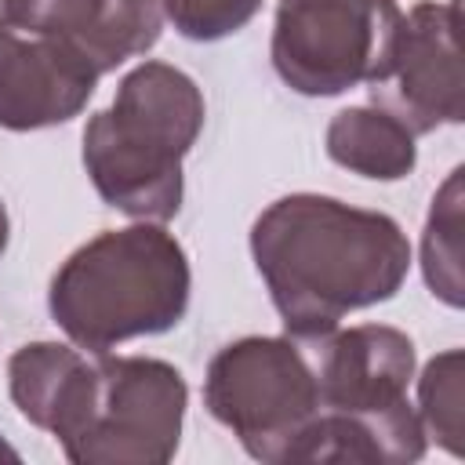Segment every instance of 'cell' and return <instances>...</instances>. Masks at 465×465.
Returning <instances> with one entry per match:
<instances>
[{
  "mask_svg": "<svg viewBox=\"0 0 465 465\" xmlns=\"http://www.w3.org/2000/svg\"><path fill=\"white\" fill-rule=\"evenodd\" d=\"M251 254L298 341L331 334L345 312L389 302L411 269V243L389 214L320 193L269 203L251 229Z\"/></svg>",
  "mask_w": 465,
  "mask_h": 465,
  "instance_id": "1",
  "label": "cell"
},
{
  "mask_svg": "<svg viewBox=\"0 0 465 465\" xmlns=\"http://www.w3.org/2000/svg\"><path fill=\"white\" fill-rule=\"evenodd\" d=\"M203 127V94L182 69L142 62L109 109L84 127V167L98 196L142 222H167L182 207V160Z\"/></svg>",
  "mask_w": 465,
  "mask_h": 465,
  "instance_id": "2",
  "label": "cell"
},
{
  "mask_svg": "<svg viewBox=\"0 0 465 465\" xmlns=\"http://www.w3.org/2000/svg\"><path fill=\"white\" fill-rule=\"evenodd\" d=\"M189 258L160 225L109 229L76 247L51 280V316L80 349L113 345L178 327L189 309Z\"/></svg>",
  "mask_w": 465,
  "mask_h": 465,
  "instance_id": "3",
  "label": "cell"
},
{
  "mask_svg": "<svg viewBox=\"0 0 465 465\" xmlns=\"http://www.w3.org/2000/svg\"><path fill=\"white\" fill-rule=\"evenodd\" d=\"M203 403L251 458L287 461L320 414V385L298 338H240L211 360Z\"/></svg>",
  "mask_w": 465,
  "mask_h": 465,
  "instance_id": "4",
  "label": "cell"
},
{
  "mask_svg": "<svg viewBox=\"0 0 465 465\" xmlns=\"http://www.w3.org/2000/svg\"><path fill=\"white\" fill-rule=\"evenodd\" d=\"M396 0H280L272 29V65L298 94H341L389 76L396 36Z\"/></svg>",
  "mask_w": 465,
  "mask_h": 465,
  "instance_id": "5",
  "label": "cell"
},
{
  "mask_svg": "<svg viewBox=\"0 0 465 465\" xmlns=\"http://www.w3.org/2000/svg\"><path fill=\"white\" fill-rule=\"evenodd\" d=\"M185 400V378L171 363L102 352L91 421L62 450L76 465H163L178 450Z\"/></svg>",
  "mask_w": 465,
  "mask_h": 465,
  "instance_id": "6",
  "label": "cell"
},
{
  "mask_svg": "<svg viewBox=\"0 0 465 465\" xmlns=\"http://www.w3.org/2000/svg\"><path fill=\"white\" fill-rule=\"evenodd\" d=\"M374 105L407 124L411 134H429L440 124L465 120V80L458 54V4L421 0L400 22L389 76L371 84Z\"/></svg>",
  "mask_w": 465,
  "mask_h": 465,
  "instance_id": "7",
  "label": "cell"
},
{
  "mask_svg": "<svg viewBox=\"0 0 465 465\" xmlns=\"http://www.w3.org/2000/svg\"><path fill=\"white\" fill-rule=\"evenodd\" d=\"M305 356L320 385V411L381 414L407 403L414 378V341L385 323H363L305 338Z\"/></svg>",
  "mask_w": 465,
  "mask_h": 465,
  "instance_id": "8",
  "label": "cell"
},
{
  "mask_svg": "<svg viewBox=\"0 0 465 465\" xmlns=\"http://www.w3.org/2000/svg\"><path fill=\"white\" fill-rule=\"evenodd\" d=\"M7 25L58 40L98 76L145 54L163 29V0H0Z\"/></svg>",
  "mask_w": 465,
  "mask_h": 465,
  "instance_id": "9",
  "label": "cell"
},
{
  "mask_svg": "<svg viewBox=\"0 0 465 465\" xmlns=\"http://www.w3.org/2000/svg\"><path fill=\"white\" fill-rule=\"evenodd\" d=\"M98 69L47 36L0 22V127L40 131L73 120L94 94Z\"/></svg>",
  "mask_w": 465,
  "mask_h": 465,
  "instance_id": "10",
  "label": "cell"
},
{
  "mask_svg": "<svg viewBox=\"0 0 465 465\" xmlns=\"http://www.w3.org/2000/svg\"><path fill=\"white\" fill-rule=\"evenodd\" d=\"M7 378L18 414L58 436L62 447L87 429L98 400V360L58 341H33L11 356Z\"/></svg>",
  "mask_w": 465,
  "mask_h": 465,
  "instance_id": "11",
  "label": "cell"
},
{
  "mask_svg": "<svg viewBox=\"0 0 465 465\" xmlns=\"http://www.w3.org/2000/svg\"><path fill=\"white\" fill-rule=\"evenodd\" d=\"M425 454V429L411 403L381 414H345L320 411L287 461H367V465H403Z\"/></svg>",
  "mask_w": 465,
  "mask_h": 465,
  "instance_id": "12",
  "label": "cell"
},
{
  "mask_svg": "<svg viewBox=\"0 0 465 465\" xmlns=\"http://www.w3.org/2000/svg\"><path fill=\"white\" fill-rule=\"evenodd\" d=\"M327 156L363 178L396 182L414 171L418 145L407 124H400L381 105H352L331 120Z\"/></svg>",
  "mask_w": 465,
  "mask_h": 465,
  "instance_id": "13",
  "label": "cell"
},
{
  "mask_svg": "<svg viewBox=\"0 0 465 465\" xmlns=\"http://www.w3.org/2000/svg\"><path fill=\"white\" fill-rule=\"evenodd\" d=\"M421 269L429 291L458 309L461 294V167H454L443 189L432 196V211L421 236Z\"/></svg>",
  "mask_w": 465,
  "mask_h": 465,
  "instance_id": "14",
  "label": "cell"
},
{
  "mask_svg": "<svg viewBox=\"0 0 465 465\" xmlns=\"http://www.w3.org/2000/svg\"><path fill=\"white\" fill-rule=\"evenodd\" d=\"M461 349H447L436 360H429L418 396H421V429L436 436L440 447L450 454H461Z\"/></svg>",
  "mask_w": 465,
  "mask_h": 465,
  "instance_id": "15",
  "label": "cell"
},
{
  "mask_svg": "<svg viewBox=\"0 0 465 465\" xmlns=\"http://www.w3.org/2000/svg\"><path fill=\"white\" fill-rule=\"evenodd\" d=\"M262 0H163V15L189 40H222L258 15Z\"/></svg>",
  "mask_w": 465,
  "mask_h": 465,
  "instance_id": "16",
  "label": "cell"
},
{
  "mask_svg": "<svg viewBox=\"0 0 465 465\" xmlns=\"http://www.w3.org/2000/svg\"><path fill=\"white\" fill-rule=\"evenodd\" d=\"M7 251V211H4V200H0V254Z\"/></svg>",
  "mask_w": 465,
  "mask_h": 465,
  "instance_id": "17",
  "label": "cell"
},
{
  "mask_svg": "<svg viewBox=\"0 0 465 465\" xmlns=\"http://www.w3.org/2000/svg\"><path fill=\"white\" fill-rule=\"evenodd\" d=\"M0 461H18V450L7 440H0Z\"/></svg>",
  "mask_w": 465,
  "mask_h": 465,
  "instance_id": "18",
  "label": "cell"
}]
</instances>
